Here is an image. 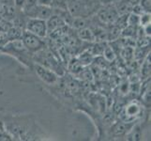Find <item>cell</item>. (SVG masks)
<instances>
[{
  "mask_svg": "<svg viewBox=\"0 0 151 141\" xmlns=\"http://www.w3.org/2000/svg\"><path fill=\"white\" fill-rule=\"evenodd\" d=\"M143 74L145 75H148L150 74V56H147V59H145V61L143 62Z\"/></svg>",
  "mask_w": 151,
  "mask_h": 141,
  "instance_id": "11",
  "label": "cell"
},
{
  "mask_svg": "<svg viewBox=\"0 0 151 141\" xmlns=\"http://www.w3.org/2000/svg\"><path fill=\"white\" fill-rule=\"evenodd\" d=\"M50 8L58 10H68V1L67 0H52Z\"/></svg>",
  "mask_w": 151,
  "mask_h": 141,
  "instance_id": "9",
  "label": "cell"
},
{
  "mask_svg": "<svg viewBox=\"0 0 151 141\" xmlns=\"http://www.w3.org/2000/svg\"><path fill=\"white\" fill-rule=\"evenodd\" d=\"M65 20L62 18L60 15L58 14H53L50 18L46 20V25H47V32L48 34L54 32L56 29H58L60 27H63L64 25H66Z\"/></svg>",
  "mask_w": 151,
  "mask_h": 141,
  "instance_id": "6",
  "label": "cell"
},
{
  "mask_svg": "<svg viewBox=\"0 0 151 141\" xmlns=\"http://www.w3.org/2000/svg\"><path fill=\"white\" fill-rule=\"evenodd\" d=\"M77 59L79 60V62L82 64L83 67H85V66H87L88 64H90L92 62L93 56H92V54L90 53V52L87 50L86 52H83Z\"/></svg>",
  "mask_w": 151,
  "mask_h": 141,
  "instance_id": "8",
  "label": "cell"
},
{
  "mask_svg": "<svg viewBox=\"0 0 151 141\" xmlns=\"http://www.w3.org/2000/svg\"><path fill=\"white\" fill-rule=\"evenodd\" d=\"M78 36H79L80 40H86V41L95 40L93 31L89 27H85V28L79 29V31H78Z\"/></svg>",
  "mask_w": 151,
  "mask_h": 141,
  "instance_id": "7",
  "label": "cell"
},
{
  "mask_svg": "<svg viewBox=\"0 0 151 141\" xmlns=\"http://www.w3.org/2000/svg\"><path fill=\"white\" fill-rule=\"evenodd\" d=\"M34 70L36 72V74L39 76L40 80H42L46 84H55V83L58 79V75H57L54 71H52L48 68L44 67L40 63H36L34 66Z\"/></svg>",
  "mask_w": 151,
  "mask_h": 141,
  "instance_id": "5",
  "label": "cell"
},
{
  "mask_svg": "<svg viewBox=\"0 0 151 141\" xmlns=\"http://www.w3.org/2000/svg\"><path fill=\"white\" fill-rule=\"evenodd\" d=\"M21 40L27 50L31 54L39 53V52L42 51L45 47V41L43 38H40L25 29H24L22 32Z\"/></svg>",
  "mask_w": 151,
  "mask_h": 141,
  "instance_id": "2",
  "label": "cell"
},
{
  "mask_svg": "<svg viewBox=\"0 0 151 141\" xmlns=\"http://www.w3.org/2000/svg\"><path fill=\"white\" fill-rule=\"evenodd\" d=\"M96 16L98 17L99 22L103 24V25H113L117 17L119 16V14L117 12V10L116 7L114 6V4H104V6L100 8V9L98 10V12L96 13Z\"/></svg>",
  "mask_w": 151,
  "mask_h": 141,
  "instance_id": "3",
  "label": "cell"
},
{
  "mask_svg": "<svg viewBox=\"0 0 151 141\" xmlns=\"http://www.w3.org/2000/svg\"><path fill=\"white\" fill-rule=\"evenodd\" d=\"M24 29L43 39L48 35L46 21L38 18L27 17L24 24Z\"/></svg>",
  "mask_w": 151,
  "mask_h": 141,
  "instance_id": "4",
  "label": "cell"
},
{
  "mask_svg": "<svg viewBox=\"0 0 151 141\" xmlns=\"http://www.w3.org/2000/svg\"><path fill=\"white\" fill-rule=\"evenodd\" d=\"M128 1L131 3L132 6H134V5H137L140 3V0H128Z\"/></svg>",
  "mask_w": 151,
  "mask_h": 141,
  "instance_id": "14",
  "label": "cell"
},
{
  "mask_svg": "<svg viewBox=\"0 0 151 141\" xmlns=\"http://www.w3.org/2000/svg\"><path fill=\"white\" fill-rule=\"evenodd\" d=\"M139 5L143 8L145 12H149L150 13V0H140Z\"/></svg>",
  "mask_w": 151,
  "mask_h": 141,
  "instance_id": "13",
  "label": "cell"
},
{
  "mask_svg": "<svg viewBox=\"0 0 151 141\" xmlns=\"http://www.w3.org/2000/svg\"><path fill=\"white\" fill-rule=\"evenodd\" d=\"M68 10L72 17L88 19L96 15L102 6L100 0H67Z\"/></svg>",
  "mask_w": 151,
  "mask_h": 141,
  "instance_id": "1",
  "label": "cell"
},
{
  "mask_svg": "<svg viewBox=\"0 0 151 141\" xmlns=\"http://www.w3.org/2000/svg\"><path fill=\"white\" fill-rule=\"evenodd\" d=\"M150 24V13L149 12H145L142 15H140V25L141 27H145Z\"/></svg>",
  "mask_w": 151,
  "mask_h": 141,
  "instance_id": "10",
  "label": "cell"
},
{
  "mask_svg": "<svg viewBox=\"0 0 151 141\" xmlns=\"http://www.w3.org/2000/svg\"><path fill=\"white\" fill-rule=\"evenodd\" d=\"M114 133H116V134H119L121 135L123 134H125V132H126V124L124 123H119V124H116V126H114Z\"/></svg>",
  "mask_w": 151,
  "mask_h": 141,
  "instance_id": "12",
  "label": "cell"
}]
</instances>
